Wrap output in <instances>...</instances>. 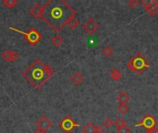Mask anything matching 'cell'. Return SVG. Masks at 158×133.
Wrapping results in <instances>:
<instances>
[{
    "mask_svg": "<svg viewBox=\"0 0 158 133\" xmlns=\"http://www.w3.org/2000/svg\"><path fill=\"white\" fill-rule=\"evenodd\" d=\"M10 30H12L13 31L15 32H18V33H20L24 36L25 40L31 44V45H35L37 44L41 40H42V35L41 33L35 29V28H31L27 32H24V31H21L19 29H16V28H12V27H9Z\"/></svg>",
    "mask_w": 158,
    "mask_h": 133,
    "instance_id": "4",
    "label": "cell"
},
{
    "mask_svg": "<svg viewBox=\"0 0 158 133\" xmlns=\"http://www.w3.org/2000/svg\"><path fill=\"white\" fill-rule=\"evenodd\" d=\"M146 131H147V133H158V128L157 127H155V128L146 130Z\"/></svg>",
    "mask_w": 158,
    "mask_h": 133,
    "instance_id": "26",
    "label": "cell"
},
{
    "mask_svg": "<svg viewBox=\"0 0 158 133\" xmlns=\"http://www.w3.org/2000/svg\"><path fill=\"white\" fill-rule=\"evenodd\" d=\"M51 43H52V44H53L55 47H59V46H61L62 44H63V38H62L61 35L56 34V35L52 38Z\"/></svg>",
    "mask_w": 158,
    "mask_h": 133,
    "instance_id": "15",
    "label": "cell"
},
{
    "mask_svg": "<svg viewBox=\"0 0 158 133\" xmlns=\"http://www.w3.org/2000/svg\"><path fill=\"white\" fill-rule=\"evenodd\" d=\"M117 133H131V130L129 126H125L121 129L117 130Z\"/></svg>",
    "mask_w": 158,
    "mask_h": 133,
    "instance_id": "24",
    "label": "cell"
},
{
    "mask_svg": "<svg viewBox=\"0 0 158 133\" xmlns=\"http://www.w3.org/2000/svg\"><path fill=\"white\" fill-rule=\"evenodd\" d=\"M79 24H80L79 19H77L74 17V18H72V19L69 21L68 26H69L71 30H75V29L79 26Z\"/></svg>",
    "mask_w": 158,
    "mask_h": 133,
    "instance_id": "18",
    "label": "cell"
},
{
    "mask_svg": "<svg viewBox=\"0 0 158 133\" xmlns=\"http://www.w3.org/2000/svg\"><path fill=\"white\" fill-rule=\"evenodd\" d=\"M102 52H103V55L105 56H106V57H111L114 55V53H115L114 49L111 46H105L103 48Z\"/></svg>",
    "mask_w": 158,
    "mask_h": 133,
    "instance_id": "17",
    "label": "cell"
},
{
    "mask_svg": "<svg viewBox=\"0 0 158 133\" xmlns=\"http://www.w3.org/2000/svg\"><path fill=\"white\" fill-rule=\"evenodd\" d=\"M58 126L64 132L70 133L72 132L76 128H78L80 126V124L75 122L74 119L71 118V116L68 115L62 118V120L59 122Z\"/></svg>",
    "mask_w": 158,
    "mask_h": 133,
    "instance_id": "5",
    "label": "cell"
},
{
    "mask_svg": "<svg viewBox=\"0 0 158 133\" xmlns=\"http://www.w3.org/2000/svg\"><path fill=\"white\" fill-rule=\"evenodd\" d=\"M71 81L75 85H81L84 81V77L80 72H75L71 76Z\"/></svg>",
    "mask_w": 158,
    "mask_h": 133,
    "instance_id": "13",
    "label": "cell"
},
{
    "mask_svg": "<svg viewBox=\"0 0 158 133\" xmlns=\"http://www.w3.org/2000/svg\"><path fill=\"white\" fill-rule=\"evenodd\" d=\"M156 126H157V121H156V119L155 118L154 116H152V115H150V114L145 115V116L143 118V119H142V121H141L140 123L135 124V127H137V128H138V127H143V128H145L146 130L155 128V127H156Z\"/></svg>",
    "mask_w": 158,
    "mask_h": 133,
    "instance_id": "6",
    "label": "cell"
},
{
    "mask_svg": "<svg viewBox=\"0 0 158 133\" xmlns=\"http://www.w3.org/2000/svg\"><path fill=\"white\" fill-rule=\"evenodd\" d=\"M129 110H130V108H129V106H128L127 105H119L118 107V113L121 114V115L127 114Z\"/></svg>",
    "mask_w": 158,
    "mask_h": 133,
    "instance_id": "21",
    "label": "cell"
},
{
    "mask_svg": "<svg viewBox=\"0 0 158 133\" xmlns=\"http://www.w3.org/2000/svg\"><path fill=\"white\" fill-rule=\"evenodd\" d=\"M114 125H115V127L117 128V130H118V129H121V128H123V127H125V126H127V124H126V121L123 119V118H118L115 122H114Z\"/></svg>",
    "mask_w": 158,
    "mask_h": 133,
    "instance_id": "20",
    "label": "cell"
},
{
    "mask_svg": "<svg viewBox=\"0 0 158 133\" xmlns=\"http://www.w3.org/2000/svg\"><path fill=\"white\" fill-rule=\"evenodd\" d=\"M141 4L144 6L150 16L154 17L158 14V0H142Z\"/></svg>",
    "mask_w": 158,
    "mask_h": 133,
    "instance_id": "7",
    "label": "cell"
},
{
    "mask_svg": "<svg viewBox=\"0 0 158 133\" xmlns=\"http://www.w3.org/2000/svg\"><path fill=\"white\" fill-rule=\"evenodd\" d=\"M103 125L106 127V128H107V129H109V128H111L113 125H114V121L110 118H106L105 120H104V122H103Z\"/></svg>",
    "mask_w": 158,
    "mask_h": 133,
    "instance_id": "22",
    "label": "cell"
},
{
    "mask_svg": "<svg viewBox=\"0 0 158 133\" xmlns=\"http://www.w3.org/2000/svg\"><path fill=\"white\" fill-rule=\"evenodd\" d=\"M110 77H111L114 81H120V80L122 79V74H121V72H120L117 68H113V69H111V71H110Z\"/></svg>",
    "mask_w": 158,
    "mask_h": 133,
    "instance_id": "14",
    "label": "cell"
},
{
    "mask_svg": "<svg viewBox=\"0 0 158 133\" xmlns=\"http://www.w3.org/2000/svg\"><path fill=\"white\" fill-rule=\"evenodd\" d=\"M36 126L38 130H41L44 132H46L52 126V122L49 120V118L46 116H42L36 122Z\"/></svg>",
    "mask_w": 158,
    "mask_h": 133,
    "instance_id": "9",
    "label": "cell"
},
{
    "mask_svg": "<svg viewBox=\"0 0 158 133\" xmlns=\"http://www.w3.org/2000/svg\"><path fill=\"white\" fill-rule=\"evenodd\" d=\"M3 4L7 8H13V7H15L17 6L18 1L17 0H4Z\"/></svg>",
    "mask_w": 158,
    "mask_h": 133,
    "instance_id": "19",
    "label": "cell"
},
{
    "mask_svg": "<svg viewBox=\"0 0 158 133\" xmlns=\"http://www.w3.org/2000/svg\"><path fill=\"white\" fill-rule=\"evenodd\" d=\"M82 133H95V125L93 122H88L82 128Z\"/></svg>",
    "mask_w": 158,
    "mask_h": 133,
    "instance_id": "16",
    "label": "cell"
},
{
    "mask_svg": "<svg viewBox=\"0 0 158 133\" xmlns=\"http://www.w3.org/2000/svg\"><path fill=\"white\" fill-rule=\"evenodd\" d=\"M43 11H44V7L40 4H36V5H34L33 6H31L30 8V14L34 19H42Z\"/></svg>",
    "mask_w": 158,
    "mask_h": 133,
    "instance_id": "11",
    "label": "cell"
},
{
    "mask_svg": "<svg viewBox=\"0 0 158 133\" xmlns=\"http://www.w3.org/2000/svg\"><path fill=\"white\" fill-rule=\"evenodd\" d=\"M22 75L34 89L40 90L53 76V69L40 59H35L25 69Z\"/></svg>",
    "mask_w": 158,
    "mask_h": 133,
    "instance_id": "2",
    "label": "cell"
},
{
    "mask_svg": "<svg viewBox=\"0 0 158 133\" xmlns=\"http://www.w3.org/2000/svg\"><path fill=\"white\" fill-rule=\"evenodd\" d=\"M127 68L129 70L141 75L150 68V62L146 56H144L141 52H138L128 61Z\"/></svg>",
    "mask_w": 158,
    "mask_h": 133,
    "instance_id": "3",
    "label": "cell"
},
{
    "mask_svg": "<svg viewBox=\"0 0 158 133\" xmlns=\"http://www.w3.org/2000/svg\"><path fill=\"white\" fill-rule=\"evenodd\" d=\"M1 57L6 62H16L19 60V56L16 51L12 50H6L1 54Z\"/></svg>",
    "mask_w": 158,
    "mask_h": 133,
    "instance_id": "10",
    "label": "cell"
},
{
    "mask_svg": "<svg viewBox=\"0 0 158 133\" xmlns=\"http://www.w3.org/2000/svg\"><path fill=\"white\" fill-rule=\"evenodd\" d=\"M131 97L126 92H120L117 95V101L119 103V105H126L130 101Z\"/></svg>",
    "mask_w": 158,
    "mask_h": 133,
    "instance_id": "12",
    "label": "cell"
},
{
    "mask_svg": "<svg viewBox=\"0 0 158 133\" xmlns=\"http://www.w3.org/2000/svg\"><path fill=\"white\" fill-rule=\"evenodd\" d=\"M81 27L89 34H94L99 29V23L95 21L93 18H89L82 23Z\"/></svg>",
    "mask_w": 158,
    "mask_h": 133,
    "instance_id": "8",
    "label": "cell"
},
{
    "mask_svg": "<svg viewBox=\"0 0 158 133\" xmlns=\"http://www.w3.org/2000/svg\"><path fill=\"white\" fill-rule=\"evenodd\" d=\"M33 133H45L44 131H41V130H38V129H36L34 131H33Z\"/></svg>",
    "mask_w": 158,
    "mask_h": 133,
    "instance_id": "27",
    "label": "cell"
},
{
    "mask_svg": "<svg viewBox=\"0 0 158 133\" xmlns=\"http://www.w3.org/2000/svg\"><path fill=\"white\" fill-rule=\"evenodd\" d=\"M127 5H128L131 8H135V7H137V6L140 5V3H139L138 0H130V1L127 2Z\"/></svg>",
    "mask_w": 158,
    "mask_h": 133,
    "instance_id": "23",
    "label": "cell"
},
{
    "mask_svg": "<svg viewBox=\"0 0 158 133\" xmlns=\"http://www.w3.org/2000/svg\"><path fill=\"white\" fill-rule=\"evenodd\" d=\"M43 7L42 19L54 31H61L76 15V10L65 0H49Z\"/></svg>",
    "mask_w": 158,
    "mask_h": 133,
    "instance_id": "1",
    "label": "cell"
},
{
    "mask_svg": "<svg viewBox=\"0 0 158 133\" xmlns=\"http://www.w3.org/2000/svg\"><path fill=\"white\" fill-rule=\"evenodd\" d=\"M105 130L102 126H95V133H104Z\"/></svg>",
    "mask_w": 158,
    "mask_h": 133,
    "instance_id": "25",
    "label": "cell"
}]
</instances>
